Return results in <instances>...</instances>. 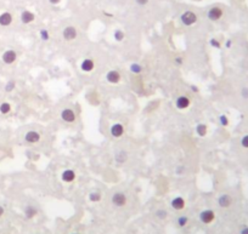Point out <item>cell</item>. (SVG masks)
<instances>
[{
    "label": "cell",
    "mask_w": 248,
    "mask_h": 234,
    "mask_svg": "<svg viewBox=\"0 0 248 234\" xmlns=\"http://www.w3.org/2000/svg\"><path fill=\"white\" fill-rule=\"evenodd\" d=\"M223 15H224V11L220 7H218V6H214V7L209 9V11L207 14L208 18L210 21H219L223 17Z\"/></svg>",
    "instance_id": "cell-6"
},
{
    "label": "cell",
    "mask_w": 248,
    "mask_h": 234,
    "mask_svg": "<svg viewBox=\"0 0 248 234\" xmlns=\"http://www.w3.org/2000/svg\"><path fill=\"white\" fill-rule=\"evenodd\" d=\"M209 44H210V46H212V47H214V49H220V47H221L220 41H219V40H217L215 38H212V39L209 40Z\"/></svg>",
    "instance_id": "cell-27"
},
{
    "label": "cell",
    "mask_w": 248,
    "mask_h": 234,
    "mask_svg": "<svg viewBox=\"0 0 248 234\" xmlns=\"http://www.w3.org/2000/svg\"><path fill=\"white\" fill-rule=\"evenodd\" d=\"M10 111H11V104L10 103L4 102V103L0 104V113L1 114H7V113H10Z\"/></svg>",
    "instance_id": "cell-22"
},
{
    "label": "cell",
    "mask_w": 248,
    "mask_h": 234,
    "mask_svg": "<svg viewBox=\"0 0 248 234\" xmlns=\"http://www.w3.org/2000/svg\"><path fill=\"white\" fill-rule=\"evenodd\" d=\"M15 81L14 80H10V81H7V84H6V86H5V91L6 92H11L14 89H15Z\"/></svg>",
    "instance_id": "cell-28"
},
{
    "label": "cell",
    "mask_w": 248,
    "mask_h": 234,
    "mask_svg": "<svg viewBox=\"0 0 248 234\" xmlns=\"http://www.w3.org/2000/svg\"><path fill=\"white\" fill-rule=\"evenodd\" d=\"M126 195L122 193V192H117V193H114V194L112 195V199H111V201H112V204L114 205V206H117V208H123L126 205Z\"/></svg>",
    "instance_id": "cell-2"
},
{
    "label": "cell",
    "mask_w": 248,
    "mask_h": 234,
    "mask_svg": "<svg viewBox=\"0 0 248 234\" xmlns=\"http://www.w3.org/2000/svg\"><path fill=\"white\" fill-rule=\"evenodd\" d=\"M135 1H136L139 5H141V6H143V5H146V4L148 2V0H135Z\"/></svg>",
    "instance_id": "cell-35"
},
{
    "label": "cell",
    "mask_w": 248,
    "mask_h": 234,
    "mask_svg": "<svg viewBox=\"0 0 248 234\" xmlns=\"http://www.w3.org/2000/svg\"><path fill=\"white\" fill-rule=\"evenodd\" d=\"M156 217H158L159 220H164V218L168 217V212L163 209H159V210L156 211Z\"/></svg>",
    "instance_id": "cell-26"
},
{
    "label": "cell",
    "mask_w": 248,
    "mask_h": 234,
    "mask_svg": "<svg viewBox=\"0 0 248 234\" xmlns=\"http://www.w3.org/2000/svg\"><path fill=\"white\" fill-rule=\"evenodd\" d=\"M2 62L5 64H12L16 59H17V54L15 50H6L4 54H2Z\"/></svg>",
    "instance_id": "cell-8"
},
{
    "label": "cell",
    "mask_w": 248,
    "mask_h": 234,
    "mask_svg": "<svg viewBox=\"0 0 248 234\" xmlns=\"http://www.w3.org/2000/svg\"><path fill=\"white\" fill-rule=\"evenodd\" d=\"M39 34H40L41 40H44V41H46V40L50 39V34H49V32H48L46 29H41Z\"/></svg>",
    "instance_id": "cell-30"
},
{
    "label": "cell",
    "mask_w": 248,
    "mask_h": 234,
    "mask_svg": "<svg viewBox=\"0 0 248 234\" xmlns=\"http://www.w3.org/2000/svg\"><path fill=\"white\" fill-rule=\"evenodd\" d=\"M61 119L66 123H74L76 121V113L71 108H64L61 112Z\"/></svg>",
    "instance_id": "cell-7"
},
{
    "label": "cell",
    "mask_w": 248,
    "mask_h": 234,
    "mask_svg": "<svg viewBox=\"0 0 248 234\" xmlns=\"http://www.w3.org/2000/svg\"><path fill=\"white\" fill-rule=\"evenodd\" d=\"M114 160H116L118 164H124V163H126V161H128V154H126V152H124V151H118V152L116 153V155H114Z\"/></svg>",
    "instance_id": "cell-18"
},
{
    "label": "cell",
    "mask_w": 248,
    "mask_h": 234,
    "mask_svg": "<svg viewBox=\"0 0 248 234\" xmlns=\"http://www.w3.org/2000/svg\"><path fill=\"white\" fill-rule=\"evenodd\" d=\"M62 37H63V39L67 40V41H72V40H74L78 37V32H77V29L73 26H68V27H66L63 29Z\"/></svg>",
    "instance_id": "cell-4"
},
{
    "label": "cell",
    "mask_w": 248,
    "mask_h": 234,
    "mask_svg": "<svg viewBox=\"0 0 248 234\" xmlns=\"http://www.w3.org/2000/svg\"><path fill=\"white\" fill-rule=\"evenodd\" d=\"M231 45H232V41H231V40L229 39L226 41V44H225V46H226L227 49H230V47H231Z\"/></svg>",
    "instance_id": "cell-36"
},
{
    "label": "cell",
    "mask_w": 248,
    "mask_h": 234,
    "mask_svg": "<svg viewBox=\"0 0 248 234\" xmlns=\"http://www.w3.org/2000/svg\"><path fill=\"white\" fill-rule=\"evenodd\" d=\"M180 20H181V23H183L184 26L190 27V26H192V24H195V23L197 22V15H196L193 11H185V12L181 15Z\"/></svg>",
    "instance_id": "cell-1"
},
{
    "label": "cell",
    "mask_w": 248,
    "mask_h": 234,
    "mask_svg": "<svg viewBox=\"0 0 248 234\" xmlns=\"http://www.w3.org/2000/svg\"><path fill=\"white\" fill-rule=\"evenodd\" d=\"M174 61H175V63H176L178 66H181V64L184 63V58H183V57H180V56L175 57V59H174Z\"/></svg>",
    "instance_id": "cell-33"
},
{
    "label": "cell",
    "mask_w": 248,
    "mask_h": 234,
    "mask_svg": "<svg viewBox=\"0 0 248 234\" xmlns=\"http://www.w3.org/2000/svg\"><path fill=\"white\" fill-rule=\"evenodd\" d=\"M24 214H26V217H27V218H33L35 215L38 214V211H37V209H35L34 206L29 205V206H27V208H26Z\"/></svg>",
    "instance_id": "cell-21"
},
{
    "label": "cell",
    "mask_w": 248,
    "mask_h": 234,
    "mask_svg": "<svg viewBox=\"0 0 248 234\" xmlns=\"http://www.w3.org/2000/svg\"><path fill=\"white\" fill-rule=\"evenodd\" d=\"M176 222H178L179 227H185L186 224H187V222H188V217L187 216H179Z\"/></svg>",
    "instance_id": "cell-25"
},
{
    "label": "cell",
    "mask_w": 248,
    "mask_h": 234,
    "mask_svg": "<svg viewBox=\"0 0 248 234\" xmlns=\"http://www.w3.org/2000/svg\"><path fill=\"white\" fill-rule=\"evenodd\" d=\"M35 18V16H34V14L33 12H31V11H23L22 14H21V21H22V23H24V24H28V23H32L33 21Z\"/></svg>",
    "instance_id": "cell-17"
},
{
    "label": "cell",
    "mask_w": 248,
    "mask_h": 234,
    "mask_svg": "<svg viewBox=\"0 0 248 234\" xmlns=\"http://www.w3.org/2000/svg\"><path fill=\"white\" fill-rule=\"evenodd\" d=\"M24 139H26V142L32 143V144L38 143V142L40 141V134L37 132V131H34V130H31V131H28V132L24 135Z\"/></svg>",
    "instance_id": "cell-11"
},
{
    "label": "cell",
    "mask_w": 248,
    "mask_h": 234,
    "mask_svg": "<svg viewBox=\"0 0 248 234\" xmlns=\"http://www.w3.org/2000/svg\"><path fill=\"white\" fill-rule=\"evenodd\" d=\"M241 96L245 98V99H248V87H243L241 90Z\"/></svg>",
    "instance_id": "cell-32"
},
{
    "label": "cell",
    "mask_w": 248,
    "mask_h": 234,
    "mask_svg": "<svg viewBox=\"0 0 248 234\" xmlns=\"http://www.w3.org/2000/svg\"><path fill=\"white\" fill-rule=\"evenodd\" d=\"M219 123H220L221 126H227V125H229V118H227L225 114H221V115L219 117Z\"/></svg>",
    "instance_id": "cell-29"
},
{
    "label": "cell",
    "mask_w": 248,
    "mask_h": 234,
    "mask_svg": "<svg viewBox=\"0 0 248 234\" xmlns=\"http://www.w3.org/2000/svg\"><path fill=\"white\" fill-rule=\"evenodd\" d=\"M12 23V16L10 12H2L0 15V26L2 27H7Z\"/></svg>",
    "instance_id": "cell-16"
},
{
    "label": "cell",
    "mask_w": 248,
    "mask_h": 234,
    "mask_svg": "<svg viewBox=\"0 0 248 234\" xmlns=\"http://www.w3.org/2000/svg\"><path fill=\"white\" fill-rule=\"evenodd\" d=\"M170 205H172V208H173L174 210L180 211V210H183V209L185 208V199H184L183 196H175V198L170 201Z\"/></svg>",
    "instance_id": "cell-13"
},
{
    "label": "cell",
    "mask_w": 248,
    "mask_h": 234,
    "mask_svg": "<svg viewBox=\"0 0 248 234\" xmlns=\"http://www.w3.org/2000/svg\"><path fill=\"white\" fill-rule=\"evenodd\" d=\"M113 37H114V40L116 41H118V42H121V41H123L124 40V32L123 30H121V29H117V30H114V34H113Z\"/></svg>",
    "instance_id": "cell-24"
},
{
    "label": "cell",
    "mask_w": 248,
    "mask_h": 234,
    "mask_svg": "<svg viewBox=\"0 0 248 234\" xmlns=\"http://www.w3.org/2000/svg\"><path fill=\"white\" fill-rule=\"evenodd\" d=\"M191 90H193V92H198V87L195 85H191Z\"/></svg>",
    "instance_id": "cell-37"
},
{
    "label": "cell",
    "mask_w": 248,
    "mask_h": 234,
    "mask_svg": "<svg viewBox=\"0 0 248 234\" xmlns=\"http://www.w3.org/2000/svg\"><path fill=\"white\" fill-rule=\"evenodd\" d=\"M121 79H122L121 73H119L118 71H114V69L108 71L107 74H106V80H107L110 84H112V85L119 84V83H121Z\"/></svg>",
    "instance_id": "cell-5"
},
{
    "label": "cell",
    "mask_w": 248,
    "mask_h": 234,
    "mask_svg": "<svg viewBox=\"0 0 248 234\" xmlns=\"http://www.w3.org/2000/svg\"><path fill=\"white\" fill-rule=\"evenodd\" d=\"M190 104H191L190 98L187 97V96H184V95H183V96H179V97L176 98V101H175V106H176V108L180 109V111H184L186 108H188Z\"/></svg>",
    "instance_id": "cell-9"
},
{
    "label": "cell",
    "mask_w": 248,
    "mask_h": 234,
    "mask_svg": "<svg viewBox=\"0 0 248 234\" xmlns=\"http://www.w3.org/2000/svg\"><path fill=\"white\" fill-rule=\"evenodd\" d=\"M61 178L63 182L71 183V182H73V181L76 180V172H74L72 169H67V170H64V171L62 172Z\"/></svg>",
    "instance_id": "cell-15"
},
{
    "label": "cell",
    "mask_w": 248,
    "mask_h": 234,
    "mask_svg": "<svg viewBox=\"0 0 248 234\" xmlns=\"http://www.w3.org/2000/svg\"><path fill=\"white\" fill-rule=\"evenodd\" d=\"M196 132L200 137H205L208 132V127H207L206 124H198L196 126Z\"/></svg>",
    "instance_id": "cell-19"
},
{
    "label": "cell",
    "mask_w": 248,
    "mask_h": 234,
    "mask_svg": "<svg viewBox=\"0 0 248 234\" xmlns=\"http://www.w3.org/2000/svg\"><path fill=\"white\" fill-rule=\"evenodd\" d=\"M4 215V208L2 206H0V217Z\"/></svg>",
    "instance_id": "cell-39"
},
{
    "label": "cell",
    "mask_w": 248,
    "mask_h": 234,
    "mask_svg": "<svg viewBox=\"0 0 248 234\" xmlns=\"http://www.w3.org/2000/svg\"><path fill=\"white\" fill-rule=\"evenodd\" d=\"M215 220V212L213 210H203L201 214H200V221L205 224H210L213 221Z\"/></svg>",
    "instance_id": "cell-3"
},
{
    "label": "cell",
    "mask_w": 248,
    "mask_h": 234,
    "mask_svg": "<svg viewBox=\"0 0 248 234\" xmlns=\"http://www.w3.org/2000/svg\"><path fill=\"white\" fill-rule=\"evenodd\" d=\"M241 146H242L243 148L248 149V135H246V136H243L241 138Z\"/></svg>",
    "instance_id": "cell-31"
},
{
    "label": "cell",
    "mask_w": 248,
    "mask_h": 234,
    "mask_svg": "<svg viewBox=\"0 0 248 234\" xmlns=\"http://www.w3.org/2000/svg\"><path fill=\"white\" fill-rule=\"evenodd\" d=\"M129 69H130V72H131L133 74H140V73L143 72V66H141L140 63H138V62H134V63L130 64Z\"/></svg>",
    "instance_id": "cell-20"
},
{
    "label": "cell",
    "mask_w": 248,
    "mask_h": 234,
    "mask_svg": "<svg viewBox=\"0 0 248 234\" xmlns=\"http://www.w3.org/2000/svg\"><path fill=\"white\" fill-rule=\"evenodd\" d=\"M111 135L112 137H114V138H119V137H122L124 135V126L122 124H119V123H116V124H113L112 126H111Z\"/></svg>",
    "instance_id": "cell-10"
},
{
    "label": "cell",
    "mask_w": 248,
    "mask_h": 234,
    "mask_svg": "<svg viewBox=\"0 0 248 234\" xmlns=\"http://www.w3.org/2000/svg\"><path fill=\"white\" fill-rule=\"evenodd\" d=\"M240 234H248V226H245V227L240 231Z\"/></svg>",
    "instance_id": "cell-34"
},
{
    "label": "cell",
    "mask_w": 248,
    "mask_h": 234,
    "mask_svg": "<svg viewBox=\"0 0 248 234\" xmlns=\"http://www.w3.org/2000/svg\"><path fill=\"white\" fill-rule=\"evenodd\" d=\"M50 1V4H52V5H56V4H59L61 0H49Z\"/></svg>",
    "instance_id": "cell-38"
},
{
    "label": "cell",
    "mask_w": 248,
    "mask_h": 234,
    "mask_svg": "<svg viewBox=\"0 0 248 234\" xmlns=\"http://www.w3.org/2000/svg\"><path fill=\"white\" fill-rule=\"evenodd\" d=\"M94 68H95V62H94V59H91V58L83 59L82 63H81V69H82L83 72H85V73L93 72Z\"/></svg>",
    "instance_id": "cell-12"
},
{
    "label": "cell",
    "mask_w": 248,
    "mask_h": 234,
    "mask_svg": "<svg viewBox=\"0 0 248 234\" xmlns=\"http://www.w3.org/2000/svg\"><path fill=\"white\" fill-rule=\"evenodd\" d=\"M232 204V198L229 194H221L218 198V205L223 209L230 208V205Z\"/></svg>",
    "instance_id": "cell-14"
},
{
    "label": "cell",
    "mask_w": 248,
    "mask_h": 234,
    "mask_svg": "<svg viewBox=\"0 0 248 234\" xmlns=\"http://www.w3.org/2000/svg\"><path fill=\"white\" fill-rule=\"evenodd\" d=\"M72 234H78V233H72Z\"/></svg>",
    "instance_id": "cell-40"
},
{
    "label": "cell",
    "mask_w": 248,
    "mask_h": 234,
    "mask_svg": "<svg viewBox=\"0 0 248 234\" xmlns=\"http://www.w3.org/2000/svg\"><path fill=\"white\" fill-rule=\"evenodd\" d=\"M89 200L93 201V203H97V201L101 200V194L99 192H91L89 194Z\"/></svg>",
    "instance_id": "cell-23"
}]
</instances>
